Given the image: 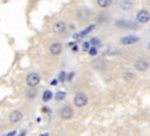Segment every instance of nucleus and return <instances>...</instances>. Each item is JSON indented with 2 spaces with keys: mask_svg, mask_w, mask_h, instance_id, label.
Instances as JSON below:
<instances>
[{
  "mask_svg": "<svg viewBox=\"0 0 150 136\" xmlns=\"http://www.w3.org/2000/svg\"><path fill=\"white\" fill-rule=\"evenodd\" d=\"M87 102H88V97H87V95L83 94V93H79V94H76L75 97H74V104H75L77 108L84 107V106L87 104Z\"/></svg>",
  "mask_w": 150,
  "mask_h": 136,
  "instance_id": "nucleus-1",
  "label": "nucleus"
},
{
  "mask_svg": "<svg viewBox=\"0 0 150 136\" xmlns=\"http://www.w3.org/2000/svg\"><path fill=\"white\" fill-rule=\"evenodd\" d=\"M26 82H27V86L28 87H35V86H38L39 84V82H40V75L39 74H36V73H30V74H28V76H27V79H26Z\"/></svg>",
  "mask_w": 150,
  "mask_h": 136,
  "instance_id": "nucleus-2",
  "label": "nucleus"
},
{
  "mask_svg": "<svg viewBox=\"0 0 150 136\" xmlns=\"http://www.w3.org/2000/svg\"><path fill=\"white\" fill-rule=\"evenodd\" d=\"M136 18H137V21L139 23H146L150 20V13L148 11H145V9H142V11H139L137 13V16Z\"/></svg>",
  "mask_w": 150,
  "mask_h": 136,
  "instance_id": "nucleus-3",
  "label": "nucleus"
},
{
  "mask_svg": "<svg viewBox=\"0 0 150 136\" xmlns=\"http://www.w3.org/2000/svg\"><path fill=\"white\" fill-rule=\"evenodd\" d=\"M52 29H53V32L56 33V34L63 33L64 29H66V23H64V21H61V20L55 21L54 25H53V27H52Z\"/></svg>",
  "mask_w": 150,
  "mask_h": 136,
  "instance_id": "nucleus-4",
  "label": "nucleus"
},
{
  "mask_svg": "<svg viewBox=\"0 0 150 136\" xmlns=\"http://www.w3.org/2000/svg\"><path fill=\"white\" fill-rule=\"evenodd\" d=\"M135 68L137 69V70H139V72H144V70H146L148 68H149V66H150V63L146 61V60H144V59H139V60H137L136 62H135Z\"/></svg>",
  "mask_w": 150,
  "mask_h": 136,
  "instance_id": "nucleus-5",
  "label": "nucleus"
},
{
  "mask_svg": "<svg viewBox=\"0 0 150 136\" xmlns=\"http://www.w3.org/2000/svg\"><path fill=\"white\" fill-rule=\"evenodd\" d=\"M60 116L63 120H69L73 116V109L69 106H64L63 108H61L60 110Z\"/></svg>",
  "mask_w": 150,
  "mask_h": 136,
  "instance_id": "nucleus-6",
  "label": "nucleus"
},
{
  "mask_svg": "<svg viewBox=\"0 0 150 136\" xmlns=\"http://www.w3.org/2000/svg\"><path fill=\"white\" fill-rule=\"evenodd\" d=\"M22 118V113L20 110H13L9 114V122L11 123H16L19 121H21Z\"/></svg>",
  "mask_w": 150,
  "mask_h": 136,
  "instance_id": "nucleus-7",
  "label": "nucleus"
},
{
  "mask_svg": "<svg viewBox=\"0 0 150 136\" xmlns=\"http://www.w3.org/2000/svg\"><path fill=\"white\" fill-rule=\"evenodd\" d=\"M137 41H138V38L134 36V35H128V36H124L121 39L122 45H132V43H136Z\"/></svg>",
  "mask_w": 150,
  "mask_h": 136,
  "instance_id": "nucleus-8",
  "label": "nucleus"
},
{
  "mask_svg": "<svg viewBox=\"0 0 150 136\" xmlns=\"http://www.w3.org/2000/svg\"><path fill=\"white\" fill-rule=\"evenodd\" d=\"M49 49H50V53H52L53 55H59V54L62 52V45H61L60 42H55V43H53V45L49 47Z\"/></svg>",
  "mask_w": 150,
  "mask_h": 136,
  "instance_id": "nucleus-9",
  "label": "nucleus"
},
{
  "mask_svg": "<svg viewBox=\"0 0 150 136\" xmlns=\"http://www.w3.org/2000/svg\"><path fill=\"white\" fill-rule=\"evenodd\" d=\"M116 26H118V27H123V28L135 27V25H132L131 22H129V21H125V20H118V21L116 22Z\"/></svg>",
  "mask_w": 150,
  "mask_h": 136,
  "instance_id": "nucleus-10",
  "label": "nucleus"
},
{
  "mask_svg": "<svg viewBox=\"0 0 150 136\" xmlns=\"http://www.w3.org/2000/svg\"><path fill=\"white\" fill-rule=\"evenodd\" d=\"M121 8L124 9V11H129L131 7H132V2L130 0H122L121 4H120Z\"/></svg>",
  "mask_w": 150,
  "mask_h": 136,
  "instance_id": "nucleus-11",
  "label": "nucleus"
},
{
  "mask_svg": "<svg viewBox=\"0 0 150 136\" xmlns=\"http://www.w3.org/2000/svg\"><path fill=\"white\" fill-rule=\"evenodd\" d=\"M111 1H112V0H97V5H98L100 7H102V8H105V7L110 6Z\"/></svg>",
  "mask_w": 150,
  "mask_h": 136,
  "instance_id": "nucleus-12",
  "label": "nucleus"
},
{
  "mask_svg": "<svg viewBox=\"0 0 150 136\" xmlns=\"http://www.w3.org/2000/svg\"><path fill=\"white\" fill-rule=\"evenodd\" d=\"M52 96H53V94H52V91L50 90H46L45 93H43V96H42V100L45 101V102H48L50 98H52Z\"/></svg>",
  "mask_w": 150,
  "mask_h": 136,
  "instance_id": "nucleus-13",
  "label": "nucleus"
},
{
  "mask_svg": "<svg viewBox=\"0 0 150 136\" xmlns=\"http://www.w3.org/2000/svg\"><path fill=\"white\" fill-rule=\"evenodd\" d=\"M55 98H56V101H62V100H64V98H66V93H64V91H57L56 95H55Z\"/></svg>",
  "mask_w": 150,
  "mask_h": 136,
  "instance_id": "nucleus-14",
  "label": "nucleus"
},
{
  "mask_svg": "<svg viewBox=\"0 0 150 136\" xmlns=\"http://www.w3.org/2000/svg\"><path fill=\"white\" fill-rule=\"evenodd\" d=\"M93 66H94L95 68H98V69H103V68L105 67V63H104L103 61H95V62L93 63Z\"/></svg>",
  "mask_w": 150,
  "mask_h": 136,
  "instance_id": "nucleus-15",
  "label": "nucleus"
},
{
  "mask_svg": "<svg viewBox=\"0 0 150 136\" xmlns=\"http://www.w3.org/2000/svg\"><path fill=\"white\" fill-rule=\"evenodd\" d=\"M123 76H124V80H125V81H131V80H134V77H135L134 73H130V72L125 73Z\"/></svg>",
  "mask_w": 150,
  "mask_h": 136,
  "instance_id": "nucleus-16",
  "label": "nucleus"
},
{
  "mask_svg": "<svg viewBox=\"0 0 150 136\" xmlns=\"http://www.w3.org/2000/svg\"><path fill=\"white\" fill-rule=\"evenodd\" d=\"M94 27H95L94 25H90V26H89V27H87V28H86V29H84L83 32H81V33H80V35H81V38H82L83 35H86V34H88V33H89V32H90L91 29H94Z\"/></svg>",
  "mask_w": 150,
  "mask_h": 136,
  "instance_id": "nucleus-17",
  "label": "nucleus"
},
{
  "mask_svg": "<svg viewBox=\"0 0 150 136\" xmlns=\"http://www.w3.org/2000/svg\"><path fill=\"white\" fill-rule=\"evenodd\" d=\"M82 49L84 52H89V49H90V42H84L82 45Z\"/></svg>",
  "mask_w": 150,
  "mask_h": 136,
  "instance_id": "nucleus-18",
  "label": "nucleus"
},
{
  "mask_svg": "<svg viewBox=\"0 0 150 136\" xmlns=\"http://www.w3.org/2000/svg\"><path fill=\"white\" fill-rule=\"evenodd\" d=\"M90 43H91V45H94V47H95V46L100 45V40H98L97 38H93V39L90 40Z\"/></svg>",
  "mask_w": 150,
  "mask_h": 136,
  "instance_id": "nucleus-19",
  "label": "nucleus"
},
{
  "mask_svg": "<svg viewBox=\"0 0 150 136\" xmlns=\"http://www.w3.org/2000/svg\"><path fill=\"white\" fill-rule=\"evenodd\" d=\"M26 95H27V97H30V98H33V97L36 95V93H35V90H28Z\"/></svg>",
  "mask_w": 150,
  "mask_h": 136,
  "instance_id": "nucleus-20",
  "label": "nucleus"
},
{
  "mask_svg": "<svg viewBox=\"0 0 150 136\" xmlns=\"http://www.w3.org/2000/svg\"><path fill=\"white\" fill-rule=\"evenodd\" d=\"M89 54H90V55H96V54H97L96 47H91V48L89 49Z\"/></svg>",
  "mask_w": 150,
  "mask_h": 136,
  "instance_id": "nucleus-21",
  "label": "nucleus"
},
{
  "mask_svg": "<svg viewBox=\"0 0 150 136\" xmlns=\"http://www.w3.org/2000/svg\"><path fill=\"white\" fill-rule=\"evenodd\" d=\"M66 76H67V74H66L64 72H62V73L60 74V81H61V82H63V81L66 80Z\"/></svg>",
  "mask_w": 150,
  "mask_h": 136,
  "instance_id": "nucleus-22",
  "label": "nucleus"
},
{
  "mask_svg": "<svg viewBox=\"0 0 150 136\" xmlns=\"http://www.w3.org/2000/svg\"><path fill=\"white\" fill-rule=\"evenodd\" d=\"M14 134H15V131H11V132H9L7 136H14Z\"/></svg>",
  "mask_w": 150,
  "mask_h": 136,
  "instance_id": "nucleus-23",
  "label": "nucleus"
},
{
  "mask_svg": "<svg viewBox=\"0 0 150 136\" xmlns=\"http://www.w3.org/2000/svg\"><path fill=\"white\" fill-rule=\"evenodd\" d=\"M52 84H57V80H53L52 81Z\"/></svg>",
  "mask_w": 150,
  "mask_h": 136,
  "instance_id": "nucleus-24",
  "label": "nucleus"
},
{
  "mask_svg": "<svg viewBox=\"0 0 150 136\" xmlns=\"http://www.w3.org/2000/svg\"><path fill=\"white\" fill-rule=\"evenodd\" d=\"M73 50H74V52H76V50H77V47H76V46H74V47H73Z\"/></svg>",
  "mask_w": 150,
  "mask_h": 136,
  "instance_id": "nucleus-25",
  "label": "nucleus"
},
{
  "mask_svg": "<svg viewBox=\"0 0 150 136\" xmlns=\"http://www.w3.org/2000/svg\"><path fill=\"white\" fill-rule=\"evenodd\" d=\"M41 136H48V134H42Z\"/></svg>",
  "mask_w": 150,
  "mask_h": 136,
  "instance_id": "nucleus-26",
  "label": "nucleus"
},
{
  "mask_svg": "<svg viewBox=\"0 0 150 136\" xmlns=\"http://www.w3.org/2000/svg\"><path fill=\"white\" fill-rule=\"evenodd\" d=\"M148 49H149V50H150V43H149V45H148Z\"/></svg>",
  "mask_w": 150,
  "mask_h": 136,
  "instance_id": "nucleus-27",
  "label": "nucleus"
},
{
  "mask_svg": "<svg viewBox=\"0 0 150 136\" xmlns=\"http://www.w3.org/2000/svg\"><path fill=\"white\" fill-rule=\"evenodd\" d=\"M21 136H23V134H22V135H21Z\"/></svg>",
  "mask_w": 150,
  "mask_h": 136,
  "instance_id": "nucleus-28",
  "label": "nucleus"
}]
</instances>
